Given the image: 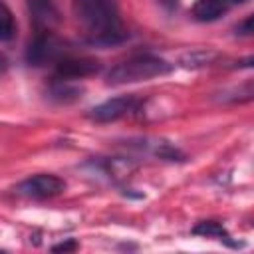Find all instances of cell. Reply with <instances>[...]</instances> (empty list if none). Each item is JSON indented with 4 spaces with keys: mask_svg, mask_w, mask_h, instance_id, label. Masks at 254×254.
Masks as SVG:
<instances>
[{
    "mask_svg": "<svg viewBox=\"0 0 254 254\" xmlns=\"http://www.w3.org/2000/svg\"><path fill=\"white\" fill-rule=\"evenodd\" d=\"M71 10L83 28L87 44L107 48L127 42L129 32L119 16L115 0H71Z\"/></svg>",
    "mask_w": 254,
    "mask_h": 254,
    "instance_id": "1",
    "label": "cell"
},
{
    "mask_svg": "<svg viewBox=\"0 0 254 254\" xmlns=\"http://www.w3.org/2000/svg\"><path fill=\"white\" fill-rule=\"evenodd\" d=\"M171 71H173V64H169L167 60L153 56V54H137L113 65L107 71L105 81L109 85H125V83H137V81L161 77Z\"/></svg>",
    "mask_w": 254,
    "mask_h": 254,
    "instance_id": "2",
    "label": "cell"
},
{
    "mask_svg": "<svg viewBox=\"0 0 254 254\" xmlns=\"http://www.w3.org/2000/svg\"><path fill=\"white\" fill-rule=\"evenodd\" d=\"M65 54V42L60 40L52 30H36L34 38L26 48V62L34 67H40L52 62L56 64Z\"/></svg>",
    "mask_w": 254,
    "mask_h": 254,
    "instance_id": "3",
    "label": "cell"
},
{
    "mask_svg": "<svg viewBox=\"0 0 254 254\" xmlns=\"http://www.w3.org/2000/svg\"><path fill=\"white\" fill-rule=\"evenodd\" d=\"M65 190V181H62L56 175L50 173H40V175H32L24 181H20L14 187V192L18 196L24 198H32V200H46V198H54L58 194H62Z\"/></svg>",
    "mask_w": 254,
    "mask_h": 254,
    "instance_id": "4",
    "label": "cell"
},
{
    "mask_svg": "<svg viewBox=\"0 0 254 254\" xmlns=\"http://www.w3.org/2000/svg\"><path fill=\"white\" fill-rule=\"evenodd\" d=\"M143 105V99L137 97V95H117V97H111L99 105H95L87 117L95 123H113V121H119L127 115H133L135 111H139V107Z\"/></svg>",
    "mask_w": 254,
    "mask_h": 254,
    "instance_id": "5",
    "label": "cell"
},
{
    "mask_svg": "<svg viewBox=\"0 0 254 254\" xmlns=\"http://www.w3.org/2000/svg\"><path fill=\"white\" fill-rule=\"evenodd\" d=\"M101 64L95 58L89 56H73V54H65L56 62L54 67V77L56 79H67V81H75V79H83L89 75L99 73Z\"/></svg>",
    "mask_w": 254,
    "mask_h": 254,
    "instance_id": "6",
    "label": "cell"
},
{
    "mask_svg": "<svg viewBox=\"0 0 254 254\" xmlns=\"http://www.w3.org/2000/svg\"><path fill=\"white\" fill-rule=\"evenodd\" d=\"M26 6L36 30H52V26L60 22L56 0H26Z\"/></svg>",
    "mask_w": 254,
    "mask_h": 254,
    "instance_id": "7",
    "label": "cell"
},
{
    "mask_svg": "<svg viewBox=\"0 0 254 254\" xmlns=\"http://www.w3.org/2000/svg\"><path fill=\"white\" fill-rule=\"evenodd\" d=\"M228 10V4L224 0H196L190 8V14L198 22H214L222 18Z\"/></svg>",
    "mask_w": 254,
    "mask_h": 254,
    "instance_id": "8",
    "label": "cell"
},
{
    "mask_svg": "<svg viewBox=\"0 0 254 254\" xmlns=\"http://www.w3.org/2000/svg\"><path fill=\"white\" fill-rule=\"evenodd\" d=\"M83 89L79 85H75L73 81H67V79H56L52 77L50 81V87H48V97L58 101V103H71V101H77L81 97Z\"/></svg>",
    "mask_w": 254,
    "mask_h": 254,
    "instance_id": "9",
    "label": "cell"
},
{
    "mask_svg": "<svg viewBox=\"0 0 254 254\" xmlns=\"http://www.w3.org/2000/svg\"><path fill=\"white\" fill-rule=\"evenodd\" d=\"M192 234H196V236H214V238H218L220 242H224V244L230 246V248H240V246H244L242 242L232 240V236H230L228 230L222 226V222H216V220H202V222H198V224L192 228Z\"/></svg>",
    "mask_w": 254,
    "mask_h": 254,
    "instance_id": "10",
    "label": "cell"
},
{
    "mask_svg": "<svg viewBox=\"0 0 254 254\" xmlns=\"http://www.w3.org/2000/svg\"><path fill=\"white\" fill-rule=\"evenodd\" d=\"M216 58H218V54L214 50H192L181 58V65L187 69H200V67L214 64Z\"/></svg>",
    "mask_w": 254,
    "mask_h": 254,
    "instance_id": "11",
    "label": "cell"
},
{
    "mask_svg": "<svg viewBox=\"0 0 254 254\" xmlns=\"http://www.w3.org/2000/svg\"><path fill=\"white\" fill-rule=\"evenodd\" d=\"M16 36V20L12 10L0 0V42H10Z\"/></svg>",
    "mask_w": 254,
    "mask_h": 254,
    "instance_id": "12",
    "label": "cell"
},
{
    "mask_svg": "<svg viewBox=\"0 0 254 254\" xmlns=\"http://www.w3.org/2000/svg\"><path fill=\"white\" fill-rule=\"evenodd\" d=\"M75 248H77V242H75L73 238H67L65 242H60V244L52 246V250H54V252H73Z\"/></svg>",
    "mask_w": 254,
    "mask_h": 254,
    "instance_id": "13",
    "label": "cell"
},
{
    "mask_svg": "<svg viewBox=\"0 0 254 254\" xmlns=\"http://www.w3.org/2000/svg\"><path fill=\"white\" fill-rule=\"evenodd\" d=\"M236 34H240V36H250V34H252V16H246V18L236 26Z\"/></svg>",
    "mask_w": 254,
    "mask_h": 254,
    "instance_id": "14",
    "label": "cell"
},
{
    "mask_svg": "<svg viewBox=\"0 0 254 254\" xmlns=\"http://www.w3.org/2000/svg\"><path fill=\"white\" fill-rule=\"evenodd\" d=\"M6 67H8V60L0 54V73H4V71H6Z\"/></svg>",
    "mask_w": 254,
    "mask_h": 254,
    "instance_id": "15",
    "label": "cell"
},
{
    "mask_svg": "<svg viewBox=\"0 0 254 254\" xmlns=\"http://www.w3.org/2000/svg\"><path fill=\"white\" fill-rule=\"evenodd\" d=\"M226 4H242V2H246V0H224Z\"/></svg>",
    "mask_w": 254,
    "mask_h": 254,
    "instance_id": "16",
    "label": "cell"
}]
</instances>
